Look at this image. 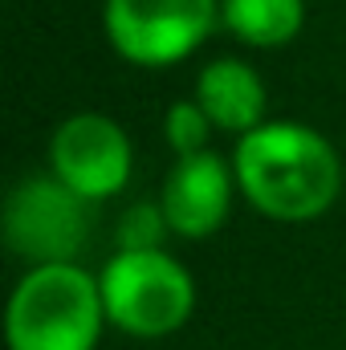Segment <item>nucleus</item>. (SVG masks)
Masks as SVG:
<instances>
[{
	"instance_id": "6",
	"label": "nucleus",
	"mask_w": 346,
	"mask_h": 350,
	"mask_svg": "<svg viewBox=\"0 0 346 350\" xmlns=\"http://www.w3.org/2000/svg\"><path fill=\"white\" fill-rule=\"evenodd\" d=\"M49 167L82 200H110L131 179V139L106 114H74L53 131Z\"/></svg>"
},
{
	"instance_id": "2",
	"label": "nucleus",
	"mask_w": 346,
	"mask_h": 350,
	"mask_svg": "<svg viewBox=\"0 0 346 350\" xmlns=\"http://www.w3.org/2000/svg\"><path fill=\"white\" fill-rule=\"evenodd\" d=\"M106 322L102 285L78 265H33L8 301L12 350H94Z\"/></svg>"
},
{
	"instance_id": "8",
	"label": "nucleus",
	"mask_w": 346,
	"mask_h": 350,
	"mask_svg": "<svg viewBox=\"0 0 346 350\" xmlns=\"http://www.w3.org/2000/svg\"><path fill=\"white\" fill-rule=\"evenodd\" d=\"M196 102L208 114V122L216 131L228 135H249L261 126L265 114V82L253 66L237 62V57H220L208 62L196 78Z\"/></svg>"
},
{
	"instance_id": "11",
	"label": "nucleus",
	"mask_w": 346,
	"mask_h": 350,
	"mask_svg": "<svg viewBox=\"0 0 346 350\" xmlns=\"http://www.w3.org/2000/svg\"><path fill=\"white\" fill-rule=\"evenodd\" d=\"M168 228H172V224H168L163 208H155V204H135V208H127L122 220H118V232H114L118 253H151V249H159V241H163Z\"/></svg>"
},
{
	"instance_id": "1",
	"label": "nucleus",
	"mask_w": 346,
	"mask_h": 350,
	"mask_svg": "<svg viewBox=\"0 0 346 350\" xmlns=\"http://www.w3.org/2000/svg\"><path fill=\"white\" fill-rule=\"evenodd\" d=\"M232 175L261 216L285 224L322 216L343 191L338 151L306 122H261L249 131L237 143Z\"/></svg>"
},
{
	"instance_id": "7",
	"label": "nucleus",
	"mask_w": 346,
	"mask_h": 350,
	"mask_svg": "<svg viewBox=\"0 0 346 350\" xmlns=\"http://www.w3.org/2000/svg\"><path fill=\"white\" fill-rule=\"evenodd\" d=\"M232 179L237 175H228V163L216 151L183 155L163 183V204H159L172 232L187 241L212 237L232 208Z\"/></svg>"
},
{
	"instance_id": "3",
	"label": "nucleus",
	"mask_w": 346,
	"mask_h": 350,
	"mask_svg": "<svg viewBox=\"0 0 346 350\" xmlns=\"http://www.w3.org/2000/svg\"><path fill=\"white\" fill-rule=\"evenodd\" d=\"M106 322L135 338L175 334L196 306V285L183 265L163 249L151 253H118L98 277Z\"/></svg>"
},
{
	"instance_id": "4",
	"label": "nucleus",
	"mask_w": 346,
	"mask_h": 350,
	"mask_svg": "<svg viewBox=\"0 0 346 350\" xmlns=\"http://www.w3.org/2000/svg\"><path fill=\"white\" fill-rule=\"evenodd\" d=\"M102 21L118 57L159 70L208 41L220 21V0H106Z\"/></svg>"
},
{
	"instance_id": "9",
	"label": "nucleus",
	"mask_w": 346,
	"mask_h": 350,
	"mask_svg": "<svg viewBox=\"0 0 346 350\" xmlns=\"http://www.w3.org/2000/svg\"><path fill=\"white\" fill-rule=\"evenodd\" d=\"M224 29L257 49H277L302 33L306 4L302 0H220Z\"/></svg>"
},
{
	"instance_id": "5",
	"label": "nucleus",
	"mask_w": 346,
	"mask_h": 350,
	"mask_svg": "<svg viewBox=\"0 0 346 350\" xmlns=\"http://www.w3.org/2000/svg\"><path fill=\"white\" fill-rule=\"evenodd\" d=\"M90 200L57 175H29L4 204V241L33 265H74L90 232Z\"/></svg>"
},
{
	"instance_id": "10",
	"label": "nucleus",
	"mask_w": 346,
	"mask_h": 350,
	"mask_svg": "<svg viewBox=\"0 0 346 350\" xmlns=\"http://www.w3.org/2000/svg\"><path fill=\"white\" fill-rule=\"evenodd\" d=\"M163 135H168V143H172V151L179 159H183V155H200V151H208L212 122H208V114L200 110V102L187 98V102L168 106V114H163Z\"/></svg>"
}]
</instances>
